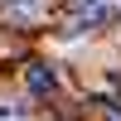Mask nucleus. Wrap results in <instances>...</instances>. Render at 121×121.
Returning a JSON list of instances; mask_svg holds the SVG:
<instances>
[{
	"mask_svg": "<svg viewBox=\"0 0 121 121\" xmlns=\"http://www.w3.org/2000/svg\"><path fill=\"white\" fill-rule=\"evenodd\" d=\"M44 10H48V0H0V15H5V19H19V24H34Z\"/></svg>",
	"mask_w": 121,
	"mask_h": 121,
	"instance_id": "obj_1",
	"label": "nucleus"
},
{
	"mask_svg": "<svg viewBox=\"0 0 121 121\" xmlns=\"http://www.w3.org/2000/svg\"><path fill=\"white\" fill-rule=\"evenodd\" d=\"M24 82H29V92H48V97L58 92V73L48 63H29L24 68Z\"/></svg>",
	"mask_w": 121,
	"mask_h": 121,
	"instance_id": "obj_2",
	"label": "nucleus"
},
{
	"mask_svg": "<svg viewBox=\"0 0 121 121\" xmlns=\"http://www.w3.org/2000/svg\"><path fill=\"white\" fill-rule=\"evenodd\" d=\"M0 121H29V107L15 97H0Z\"/></svg>",
	"mask_w": 121,
	"mask_h": 121,
	"instance_id": "obj_3",
	"label": "nucleus"
},
{
	"mask_svg": "<svg viewBox=\"0 0 121 121\" xmlns=\"http://www.w3.org/2000/svg\"><path fill=\"white\" fill-rule=\"evenodd\" d=\"M107 5H112V0H73L78 19H82V15H92V10H107Z\"/></svg>",
	"mask_w": 121,
	"mask_h": 121,
	"instance_id": "obj_4",
	"label": "nucleus"
}]
</instances>
